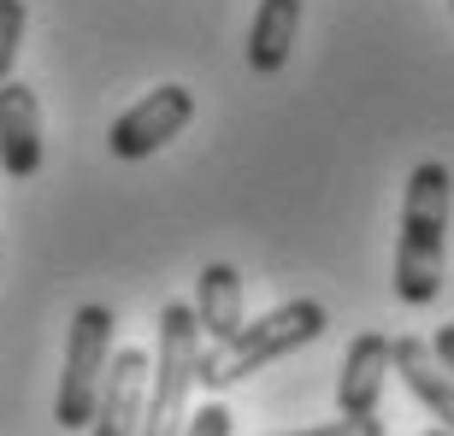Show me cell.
<instances>
[{
  "label": "cell",
  "instance_id": "obj_1",
  "mask_svg": "<svg viewBox=\"0 0 454 436\" xmlns=\"http://www.w3.org/2000/svg\"><path fill=\"white\" fill-rule=\"evenodd\" d=\"M454 206V177L442 160H425L402 195V242H395V295L407 307H431L442 295V230Z\"/></svg>",
  "mask_w": 454,
  "mask_h": 436
},
{
  "label": "cell",
  "instance_id": "obj_2",
  "mask_svg": "<svg viewBox=\"0 0 454 436\" xmlns=\"http://www.w3.org/2000/svg\"><path fill=\"white\" fill-rule=\"evenodd\" d=\"M325 324H331V313H325L319 301H307V295H295V301L271 307L266 319H248L242 331L224 342V348H201V366H195V384L201 389H231L242 384V378H254V371H266L271 360H284V354L307 348V342H319Z\"/></svg>",
  "mask_w": 454,
  "mask_h": 436
},
{
  "label": "cell",
  "instance_id": "obj_3",
  "mask_svg": "<svg viewBox=\"0 0 454 436\" xmlns=\"http://www.w3.org/2000/svg\"><path fill=\"white\" fill-rule=\"evenodd\" d=\"M195 366H201V324H195V307L171 301L166 313H160V342H153V378H148L142 436H184Z\"/></svg>",
  "mask_w": 454,
  "mask_h": 436
},
{
  "label": "cell",
  "instance_id": "obj_4",
  "mask_svg": "<svg viewBox=\"0 0 454 436\" xmlns=\"http://www.w3.org/2000/svg\"><path fill=\"white\" fill-rule=\"evenodd\" d=\"M106 366H113V307L83 301L71 313L66 371H59V389H53V424L59 431H89L95 424V401H101Z\"/></svg>",
  "mask_w": 454,
  "mask_h": 436
},
{
  "label": "cell",
  "instance_id": "obj_5",
  "mask_svg": "<svg viewBox=\"0 0 454 436\" xmlns=\"http://www.w3.org/2000/svg\"><path fill=\"white\" fill-rule=\"evenodd\" d=\"M189 118H195V95H189L184 83H160V89H148L130 113H118L106 142H113L118 160H148V153L166 148L171 136H184Z\"/></svg>",
  "mask_w": 454,
  "mask_h": 436
},
{
  "label": "cell",
  "instance_id": "obj_6",
  "mask_svg": "<svg viewBox=\"0 0 454 436\" xmlns=\"http://www.w3.org/2000/svg\"><path fill=\"white\" fill-rule=\"evenodd\" d=\"M148 378H153V354L124 348L113 354L101 384V401H95V424L89 436H142V413H148Z\"/></svg>",
  "mask_w": 454,
  "mask_h": 436
},
{
  "label": "cell",
  "instance_id": "obj_7",
  "mask_svg": "<svg viewBox=\"0 0 454 436\" xmlns=\"http://www.w3.org/2000/svg\"><path fill=\"white\" fill-rule=\"evenodd\" d=\"M0 171L24 183L42 171V101L30 83H0Z\"/></svg>",
  "mask_w": 454,
  "mask_h": 436
},
{
  "label": "cell",
  "instance_id": "obj_8",
  "mask_svg": "<svg viewBox=\"0 0 454 436\" xmlns=\"http://www.w3.org/2000/svg\"><path fill=\"white\" fill-rule=\"evenodd\" d=\"M384 378H389V336L360 331L348 342V354H342V378H337V413L342 419H378Z\"/></svg>",
  "mask_w": 454,
  "mask_h": 436
},
{
  "label": "cell",
  "instance_id": "obj_9",
  "mask_svg": "<svg viewBox=\"0 0 454 436\" xmlns=\"http://www.w3.org/2000/svg\"><path fill=\"white\" fill-rule=\"evenodd\" d=\"M389 371H402L413 401L437 419V431L454 436V378L431 360V348H425L419 336H389Z\"/></svg>",
  "mask_w": 454,
  "mask_h": 436
},
{
  "label": "cell",
  "instance_id": "obj_10",
  "mask_svg": "<svg viewBox=\"0 0 454 436\" xmlns=\"http://www.w3.org/2000/svg\"><path fill=\"white\" fill-rule=\"evenodd\" d=\"M195 324H201V348H224L248 324V313H242V271L231 260H213L195 277Z\"/></svg>",
  "mask_w": 454,
  "mask_h": 436
},
{
  "label": "cell",
  "instance_id": "obj_11",
  "mask_svg": "<svg viewBox=\"0 0 454 436\" xmlns=\"http://www.w3.org/2000/svg\"><path fill=\"white\" fill-rule=\"evenodd\" d=\"M295 30H301V0H260L248 30V66L260 77H278L289 66V48H295Z\"/></svg>",
  "mask_w": 454,
  "mask_h": 436
},
{
  "label": "cell",
  "instance_id": "obj_12",
  "mask_svg": "<svg viewBox=\"0 0 454 436\" xmlns=\"http://www.w3.org/2000/svg\"><path fill=\"white\" fill-rule=\"evenodd\" d=\"M24 24H30V6H24V0H0V83H6V77H12V66H18Z\"/></svg>",
  "mask_w": 454,
  "mask_h": 436
},
{
  "label": "cell",
  "instance_id": "obj_13",
  "mask_svg": "<svg viewBox=\"0 0 454 436\" xmlns=\"http://www.w3.org/2000/svg\"><path fill=\"white\" fill-rule=\"evenodd\" d=\"M231 431H236V413L219 407V401H207L201 413H189V424H184V436H231Z\"/></svg>",
  "mask_w": 454,
  "mask_h": 436
},
{
  "label": "cell",
  "instance_id": "obj_14",
  "mask_svg": "<svg viewBox=\"0 0 454 436\" xmlns=\"http://www.w3.org/2000/svg\"><path fill=\"white\" fill-rule=\"evenodd\" d=\"M284 436H384V419H325L313 431H284Z\"/></svg>",
  "mask_w": 454,
  "mask_h": 436
},
{
  "label": "cell",
  "instance_id": "obj_15",
  "mask_svg": "<svg viewBox=\"0 0 454 436\" xmlns=\"http://www.w3.org/2000/svg\"><path fill=\"white\" fill-rule=\"evenodd\" d=\"M431 360H437V366L454 378V324H442V331L431 336Z\"/></svg>",
  "mask_w": 454,
  "mask_h": 436
},
{
  "label": "cell",
  "instance_id": "obj_16",
  "mask_svg": "<svg viewBox=\"0 0 454 436\" xmlns=\"http://www.w3.org/2000/svg\"><path fill=\"white\" fill-rule=\"evenodd\" d=\"M419 436H449V431H437V424H431V431H419Z\"/></svg>",
  "mask_w": 454,
  "mask_h": 436
},
{
  "label": "cell",
  "instance_id": "obj_17",
  "mask_svg": "<svg viewBox=\"0 0 454 436\" xmlns=\"http://www.w3.org/2000/svg\"><path fill=\"white\" fill-rule=\"evenodd\" d=\"M449 6H454V0H449Z\"/></svg>",
  "mask_w": 454,
  "mask_h": 436
}]
</instances>
